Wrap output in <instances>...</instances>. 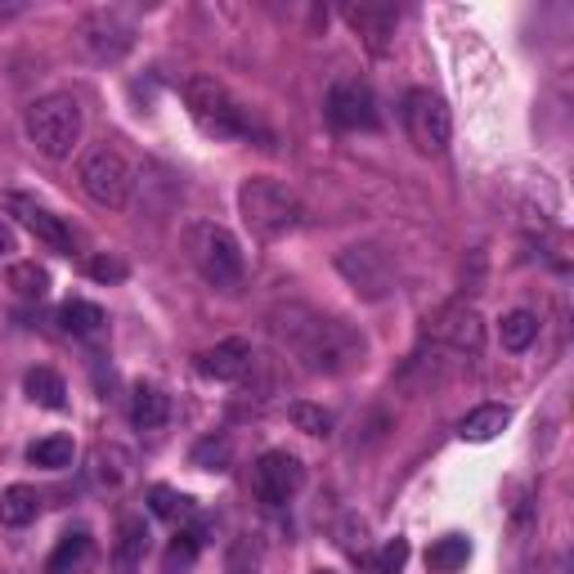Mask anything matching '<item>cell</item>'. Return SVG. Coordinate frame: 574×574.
Masks as SVG:
<instances>
[{
    "label": "cell",
    "instance_id": "1",
    "mask_svg": "<svg viewBox=\"0 0 574 574\" xmlns=\"http://www.w3.org/2000/svg\"><path fill=\"white\" fill-rule=\"evenodd\" d=\"M278 332L292 346V355L310 368V372H351L368 359V342L364 332L351 328L346 319H323V314H310V310H287Z\"/></svg>",
    "mask_w": 574,
    "mask_h": 574
},
{
    "label": "cell",
    "instance_id": "2",
    "mask_svg": "<svg viewBox=\"0 0 574 574\" xmlns=\"http://www.w3.org/2000/svg\"><path fill=\"white\" fill-rule=\"evenodd\" d=\"M238 216L261 243H278L301 225V198L274 175H248L238 184Z\"/></svg>",
    "mask_w": 574,
    "mask_h": 574
},
{
    "label": "cell",
    "instance_id": "3",
    "mask_svg": "<svg viewBox=\"0 0 574 574\" xmlns=\"http://www.w3.org/2000/svg\"><path fill=\"white\" fill-rule=\"evenodd\" d=\"M184 108L207 139H248L252 135V113L216 77H188L184 81Z\"/></svg>",
    "mask_w": 574,
    "mask_h": 574
},
{
    "label": "cell",
    "instance_id": "4",
    "mask_svg": "<svg viewBox=\"0 0 574 574\" xmlns=\"http://www.w3.org/2000/svg\"><path fill=\"white\" fill-rule=\"evenodd\" d=\"M23 130L32 139V149L50 162H68L72 149L81 144V130H85V113L72 94H45V100L27 104V117H23Z\"/></svg>",
    "mask_w": 574,
    "mask_h": 574
},
{
    "label": "cell",
    "instance_id": "5",
    "mask_svg": "<svg viewBox=\"0 0 574 574\" xmlns=\"http://www.w3.org/2000/svg\"><path fill=\"white\" fill-rule=\"evenodd\" d=\"M184 252L194 261V269L211 283V287H238L243 283V248H238V238L216 225V220H194L184 225Z\"/></svg>",
    "mask_w": 574,
    "mask_h": 574
},
{
    "label": "cell",
    "instance_id": "6",
    "mask_svg": "<svg viewBox=\"0 0 574 574\" xmlns=\"http://www.w3.org/2000/svg\"><path fill=\"white\" fill-rule=\"evenodd\" d=\"M77 184L90 203H100L108 211H122L130 203V188H135V171L130 162L113 149V144H90L77 162Z\"/></svg>",
    "mask_w": 574,
    "mask_h": 574
},
{
    "label": "cell",
    "instance_id": "7",
    "mask_svg": "<svg viewBox=\"0 0 574 574\" xmlns=\"http://www.w3.org/2000/svg\"><path fill=\"white\" fill-rule=\"evenodd\" d=\"M337 274L351 283V292L359 301H387L395 292V256L377 243H351L337 252Z\"/></svg>",
    "mask_w": 574,
    "mask_h": 574
},
{
    "label": "cell",
    "instance_id": "8",
    "mask_svg": "<svg viewBox=\"0 0 574 574\" xmlns=\"http://www.w3.org/2000/svg\"><path fill=\"white\" fill-rule=\"evenodd\" d=\"M404 130L413 139V149L426 153V158H440L449 149L454 139V117H449V104L440 100V94L431 90H409L404 94Z\"/></svg>",
    "mask_w": 574,
    "mask_h": 574
},
{
    "label": "cell",
    "instance_id": "9",
    "mask_svg": "<svg viewBox=\"0 0 574 574\" xmlns=\"http://www.w3.org/2000/svg\"><path fill=\"white\" fill-rule=\"evenodd\" d=\"M81 45L94 64H117L135 45V23L122 10H90L81 19Z\"/></svg>",
    "mask_w": 574,
    "mask_h": 574
},
{
    "label": "cell",
    "instance_id": "10",
    "mask_svg": "<svg viewBox=\"0 0 574 574\" xmlns=\"http://www.w3.org/2000/svg\"><path fill=\"white\" fill-rule=\"evenodd\" d=\"M306 485V467L297 454L287 449H269L256 458V471H252V490L265 507H283L287 498H297V490Z\"/></svg>",
    "mask_w": 574,
    "mask_h": 574
},
{
    "label": "cell",
    "instance_id": "11",
    "mask_svg": "<svg viewBox=\"0 0 574 574\" xmlns=\"http://www.w3.org/2000/svg\"><path fill=\"white\" fill-rule=\"evenodd\" d=\"M426 337L445 351H454V355H481L485 323L471 306H445L436 319H426Z\"/></svg>",
    "mask_w": 574,
    "mask_h": 574
},
{
    "label": "cell",
    "instance_id": "12",
    "mask_svg": "<svg viewBox=\"0 0 574 574\" xmlns=\"http://www.w3.org/2000/svg\"><path fill=\"white\" fill-rule=\"evenodd\" d=\"M328 122L337 130H377V100L364 81H337L328 90Z\"/></svg>",
    "mask_w": 574,
    "mask_h": 574
},
{
    "label": "cell",
    "instance_id": "13",
    "mask_svg": "<svg viewBox=\"0 0 574 574\" xmlns=\"http://www.w3.org/2000/svg\"><path fill=\"white\" fill-rule=\"evenodd\" d=\"M342 19L351 23V32L364 41V50L372 59H387L395 50V27H400V14L391 5H372V0H364V5H346Z\"/></svg>",
    "mask_w": 574,
    "mask_h": 574
},
{
    "label": "cell",
    "instance_id": "14",
    "mask_svg": "<svg viewBox=\"0 0 574 574\" xmlns=\"http://www.w3.org/2000/svg\"><path fill=\"white\" fill-rule=\"evenodd\" d=\"M5 211L36 238V243H45V248H55V252H72V233H68V225L50 211V207H41L36 198H23V194H5Z\"/></svg>",
    "mask_w": 574,
    "mask_h": 574
},
{
    "label": "cell",
    "instance_id": "15",
    "mask_svg": "<svg viewBox=\"0 0 574 574\" xmlns=\"http://www.w3.org/2000/svg\"><path fill=\"white\" fill-rule=\"evenodd\" d=\"M252 364H256V355H252V346H248L243 337L216 342L211 351H203V355H198V372H203V377H211V381H243Z\"/></svg>",
    "mask_w": 574,
    "mask_h": 574
},
{
    "label": "cell",
    "instance_id": "16",
    "mask_svg": "<svg viewBox=\"0 0 574 574\" xmlns=\"http://www.w3.org/2000/svg\"><path fill=\"white\" fill-rule=\"evenodd\" d=\"M512 422V409L507 404H481V409H471L462 422H458V436L467 445H490L494 436H503Z\"/></svg>",
    "mask_w": 574,
    "mask_h": 574
},
{
    "label": "cell",
    "instance_id": "17",
    "mask_svg": "<svg viewBox=\"0 0 574 574\" xmlns=\"http://www.w3.org/2000/svg\"><path fill=\"white\" fill-rule=\"evenodd\" d=\"M167 417H171V395L162 387H153V381H139L130 395V422L139 431H162Z\"/></svg>",
    "mask_w": 574,
    "mask_h": 574
},
{
    "label": "cell",
    "instance_id": "18",
    "mask_svg": "<svg viewBox=\"0 0 574 574\" xmlns=\"http://www.w3.org/2000/svg\"><path fill=\"white\" fill-rule=\"evenodd\" d=\"M90 475L100 490H122L130 481V454L122 445H100L90 454Z\"/></svg>",
    "mask_w": 574,
    "mask_h": 574
},
{
    "label": "cell",
    "instance_id": "19",
    "mask_svg": "<svg viewBox=\"0 0 574 574\" xmlns=\"http://www.w3.org/2000/svg\"><path fill=\"white\" fill-rule=\"evenodd\" d=\"M144 552H149V530H144L139 516H126V520L117 525V552H113L117 574H135L139 561H144Z\"/></svg>",
    "mask_w": 574,
    "mask_h": 574
},
{
    "label": "cell",
    "instance_id": "20",
    "mask_svg": "<svg viewBox=\"0 0 574 574\" xmlns=\"http://www.w3.org/2000/svg\"><path fill=\"white\" fill-rule=\"evenodd\" d=\"M90 556H94L90 535H85V530H72V535L59 539V548L50 552V561H45V574H81V570L90 565Z\"/></svg>",
    "mask_w": 574,
    "mask_h": 574
},
{
    "label": "cell",
    "instance_id": "21",
    "mask_svg": "<svg viewBox=\"0 0 574 574\" xmlns=\"http://www.w3.org/2000/svg\"><path fill=\"white\" fill-rule=\"evenodd\" d=\"M23 395L32 400V404H41V409H68V387H64V377L55 372V368H27V377H23Z\"/></svg>",
    "mask_w": 574,
    "mask_h": 574
},
{
    "label": "cell",
    "instance_id": "22",
    "mask_svg": "<svg viewBox=\"0 0 574 574\" xmlns=\"http://www.w3.org/2000/svg\"><path fill=\"white\" fill-rule=\"evenodd\" d=\"M41 516V494L32 485H10L0 494V525H10V530H23Z\"/></svg>",
    "mask_w": 574,
    "mask_h": 574
},
{
    "label": "cell",
    "instance_id": "23",
    "mask_svg": "<svg viewBox=\"0 0 574 574\" xmlns=\"http://www.w3.org/2000/svg\"><path fill=\"white\" fill-rule=\"evenodd\" d=\"M5 283H10V292L19 301H41L45 292H50V269L36 265V261H14L5 269Z\"/></svg>",
    "mask_w": 574,
    "mask_h": 574
},
{
    "label": "cell",
    "instance_id": "24",
    "mask_svg": "<svg viewBox=\"0 0 574 574\" xmlns=\"http://www.w3.org/2000/svg\"><path fill=\"white\" fill-rule=\"evenodd\" d=\"M59 319H64V328L72 332V337H94V332H104V323H108V314L94 306V301H85V297L64 301Z\"/></svg>",
    "mask_w": 574,
    "mask_h": 574
},
{
    "label": "cell",
    "instance_id": "25",
    "mask_svg": "<svg viewBox=\"0 0 574 574\" xmlns=\"http://www.w3.org/2000/svg\"><path fill=\"white\" fill-rule=\"evenodd\" d=\"M467 561H471V543L462 535H445V539H436V543L426 548V570L431 574H454Z\"/></svg>",
    "mask_w": 574,
    "mask_h": 574
},
{
    "label": "cell",
    "instance_id": "26",
    "mask_svg": "<svg viewBox=\"0 0 574 574\" xmlns=\"http://www.w3.org/2000/svg\"><path fill=\"white\" fill-rule=\"evenodd\" d=\"M535 337H539V319H535L530 310H512V314H503V323H498V342H503V351L520 355V351H530V346H535Z\"/></svg>",
    "mask_w": 574,
    "mask_h": 574
},
{
    "label": "cell",
    "instance_id": "27",
    "mask_svg": "<svg viewBox=\"0 0 574 574\" xmlns=\"http://www.w3.org/2000/svg\"><path fill=\"white\" fill-rule=\"evenodd\" d=\"M72 454H77V445H72L68 436H45V440L27 445V462H32V467H45V471L72 467Z\"/></svg>",
    "mask_w": 574,
    "mask_h": 574
},
{
    "label": "cell",
    "instance_id": "28",
    "mask_svg": "<svg viewBox=\"0 0 574 574\" xmlns=\"http://www.w3.org/2000/svg\"><path fill=\"white\" fill-rule=\"evenodd\" d=\"M287 422H292L301 436H314V440L332 436V413L323 404H310V400H292V404H287Z\"/></svg>",
    "mask_w": 574,
    "mask_h": 574
},
{
    "label": "cell",
    "instance_id": "29",
    "mask_svg": "<svg viewBox=\"0 0 574 574\" xmlns=\"http://www.w3.org/2000/svg\"><path fill=\"white\" fill-rule=\"evenodd\" d=\"M194 467L198 471H225L229 467V458H233V445H229V436H207V440H198L194 445Z\"/></svg>",
    "mask_w": 574,
    "mask_h": 574
},
{
    "label": "cell",
    "instance_id": "30",
    "mask_svg": "<svg viewBox=\"0 0 574 574\" xmlns=\"http://www.w3.org/2000/svg\"><path fill=\"white\" fill-rule=\"evenodd\" d=\"M149 507H153V516H162V520L188 516V498H184V494H175L171 485H153V490H149Z\"/></svg>",
    "mask_w": 574,
    "mask_h": 574
},
{
    "label": "cell",
    "instance_id": "31",
    "mask_svg": "<svg viewBox=\"0 0 574 574\" xmlns=\"http://www.w3.org/2000/svg\"><path fill=\"white\" fill-rule=\"evenodd\" d=\"M409 561V539H387V548L377 552V574H400Z\"/></svg>",
    "mask_w": 574,
    "mask_h": 574
},
{
    "label": "cell",
    "instance_id": "32",
    "mask_svg": "<svg viewBox=\"0 0 574 574\" xmlns=\"http://www.w3.org/2000/svg\"><path fill=\"white\" fill-rule=\"evenodd\" d=\"M90 278H94V283H122V278H126V261H117V256H94V261H90Z\"/></svg>",
    "mask_w": 574,
    "mask_h": 574
},
{
    "label": "cell",
    "instance_id": "33",
    "mask_svg": "<svg viewBox=\"0 0 574 574\" xmlns=\"http://www.w3.org/2000/svg\"><path fill=\"white\" fill-rule=\"evenodd\" d=\"M342 548L355 552V556L368 552V530H364V520H346V525H342Z\"/></svg>",
    "mask_w": 574,
    "mask_h": 574
},
{
    "label": "cell",
    "instance_id": "34",
    "mask_svg": "<svg viewBox=\"0 0 574 574\" xmlns=\"http://www.w3.org/2000/svg\"><path fill=\"white\" fill-rule=\"evenodd\" d=\"M10 252H14V229L0 220V256H10Z\"/></svg>",
    "mask_w": 574,
    "mask_h": 574
},
{
    "label": "cell",
    "instance_id": "35",
    "mask_svg": "<svg viewBox=\"0 0 574 574\" xmlns=\"http://www.w3.org/2000/svg\"><path fill=\"white\" fill-rule=\"evenodd\" d=\"M314 574H332V570H314Z\"/></svg>",
    "mask_w": 574,
    "mask_h": 574
},
{
    "label": "cell",
    "instance_id": "36",
    "mask_svg": "<svg viewBox=\"0 0 574 574\" xmlns=\"http://www.w3.org/2000/svg\"><path fill=\"white\" fill-rule=\"evenodd\" d=\"M233 574H248V570H233Z\"/></svg>",
    "mask_w": 574,
    "mask_h": 574
}]
</instances>
